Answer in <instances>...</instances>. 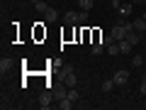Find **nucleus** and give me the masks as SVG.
Listing matches in <instances>:
<instances>
[{"label":"nucleus","instance_id":"nucleus-14","mask_svg":"<svg viewBox=\"0 0 146 110\" xmlns=\"http://www.w3.org/2000/svg\"><path fill=\"white\" fill-rule=\"evenodd\" d=\"M115 78H107V81H102V93H110V91H112V88H115Z\"/></svg>","mask_w":146,"mask_h":110},{"label":"nucleus","instance_id":"nucleus-22","mask_svg":"<svg viewBox=\"0 0 146 110\" xmlns=\"http://www.w3.org/2000/svg\"><path fill=\"white\" fill-rule=\"evenodd\" d=\"M71 71H73L71 64H63V66H61V73H71Z\"/></svg>","mask_w":146,"mask_h":110},{"label":"nucleus","instance_id":"nucleus-20","mask_svg":"<svg viewBox=\"0 0 146 110\" xmlns=\"http://www.w3.org/2000/svg\"><path fill=\"white\" fill-rule=\"evenodd\" d=\"M88 22V10H80L78 12V25H85Z\"/></svg>","mask_w":146,"mask_h":110},{"label":"nucleus","instance_id":"nucleus-1","mask_svg":"<svg viewBox=\"0 0 146 110\" xmlns=\"http://www.w3.org/2000/svg\"><path fill=\"white\" fill-rule=\"evenodd\" d=\"M110 34L115 37L117 42H122V39H127V34H129V30H127V25H124V17H122L119 22H117L112 30H110Z\"/></svg>","mask_w":146,"mask_h":110},{"label":"nucleus","instance_id":"nucleus-13","mask_svg":"<svg viewBox=\"0 0 146 110\" xmlns=\"http://www.w3.org/2000/svg\"><path fill=\"white\" fill-rule=\"evenodd\" d=\"M127 39H129L131 44H139V42H141V32H136V30H131L129 34H127Z\"/></svg>","mask_w":146,"mask_h":110},{"label":"nucleus","instance_id":"nucleus-8","mask_svg":"<svg viewBox=\"0 0 146 110\" xmlns=\"http://www.w3.org/2000/svg\"><path fill=\"white\" fill-rule=\"evenodd\" d=\"M131 7H134V3H122V5L117 7V12H119L122 17H127V15H131Z\"/></svg>","mask_w":146,"mask_h":110},{"label":"nucleus","instance_id":"nucleus-11","mask_svg":"<svg viewBox=\"0 0 146 110\" xmlns=\"http://www.w3.org/2000/svg\"><path fill=\"white\" fill-rule=\"evenodd\" d=\"M131 49H134V44H131L129 39H122L119 42V52L122 54H131Z\"/></svg>","mask_w":146,"mask_h":110},{"label":"nucleus","instance_id":"nucleus-9","mask_svg":"<svg viewBox=\"0 0 146 110\" xmlns=\"http://www.w3.org/2000/svg\"><path fill=\"white\" fill-rule=\"evenodd\" d=\"M56 108H58V110H71V108H73V100L66 95V98H61V100L56 103Z\"/></svg>","mask_w":146,"mask_h":110},{"label":"nucleus","instance_id":"nucleus-21","mask_svg":"<svg viewBox=\"0 0 146 110\" xmlns=\"http://www.w3.org/2000/svg\"><path fill=\"white\" fill-rule=\"evenodd\" d=\"M34 7H36V10H39V12H44V10H46V3H44V0H39V3H34Z\"/></svg>","mask_w":146,"mask_h":110},{"label":"nucleus","instance_id":"nucleus-25","mask_svg":"<svg viewBox=\"0 0 146 110\" xmlns=\"http://www.w3.org/2000/svg\"><path fill=\"white\" fill-rule=\"evenodd\" d=\"M141 17H144V20H146V10H144V12H141Z\"/></svg>","mask_w":146,"mask_h":110},{"label":"nucleus","instance_id":"nucleus-5","mask_svg":"<svg viewBox=\"0 0 146 110\" xmlns=\"http://www.w3.org/2000/svg\"><path fill=\"white\" fill-rule=\"evenodd\" d=\"M63 83H66L68 88H76V86H78V78H76V71H71V73H63Z\"/></svg>","mask_w":146,"mask_h":110},{"label":"nucleus","instance_id":"nucleus-18","mask_svg":"<svg viewBox=\"0 0 146 110\" xmlns=\"http://www.w3.org/2000/svg\"><path fill=\"white\" fill-rule=\"evenodd\" d=\"M78 5H80V10H88V12H90V7H93V0H78Z\"/></svg>","mask_w":146,"mask_h":110},{"label":"nucleus","instance_id":"nucleus-16","mask_svg":"<svg viewBox=\"0 0 146 110\" xmlns=\"http://www.w3.org/2000/svg\"><path fill=\"white\" fill-rule=\"evenodd\" d=\"M102 49H107V47H105V44H102V42H95V44H93V47H90V52H93V54H95V56H98V54H102Z\"/></svg>","mask_w":146,"mask_h":110},{"label":"nucleus","instance_id":"nucleus-10","mask_svg":"<svg viewBox=\"0 0 146 110\" xmlns=\"http://www.w3.org/2000/svg\"><path fill=\"white\" fill-rule=\"evenodd\" d=\"M63 22H66V25H78V12H66V15H63Z\"/></svg>","mask_w":146,"mask_h":110},{"label":"nucleus","instance_id":"nucleus-6","mask_svg":"<svg viewBox=\"0 0 146 110\" xmlns=\"http://www.w3.org/2000/svg\"><path fill=\"white\" fill-rule=\"evenodd\" d=\"M42 15H44V20H46V22H56V20H58V12L54 10V7H46Z\"/></svg>","mask_w":146,"mask_h":110},{"label":"nucleus","instance_id":"nucleus-24","mask_svg":"<svg viewBox=\"0 0 146 110\" xmlns=\"http://www.w3.org/2000/svg\"><path fill=\"white\" fill-rule=\"evenodd\" d=\"M131 3H134V5H146L144 0H131Z\"/></svg>","mask_w":146,"mask_h":110},{"label":"nucleus","instance_id":"nucleus-2","mask_svg":"<svg viewBox=\"0 0 146 110\" xmlns=\"http://www.w3.org/2000/svg\"><path fill=\"white\" fill-rule=\"evenodd\" d=\"M112 78H115V83H117V86H124L127 81H129V71H127V68H119V71H117Z\"/></svg>","mask_w":146,"mask_h":110},{"label":"nucleus","instance_id":"nucleus-26","mask_svg":"<svg viewBox=\"0 0 146 110\" xmlns=\"http://www.w3.org/2000/svg\"><path fill=\"white\" fill-rule=\"evenodd\" d=\"M32 3H39V0H32Z\"/></svg>","mask_w":146,"mask_h":110},{"label":"nucleus","instance_id":"nucleus-17","mask_svg":"<svg viewBox=\"0 0 146 110\" xmlns=\"http://www.w3.org/2000/svg\"><path fill=\"white\" fill-rule=\"evenodd\" d=\"M68 98H71L73 103H78V100H80V93H78V88H68Z\"/></svg>","mask_w":146,"mask_h":110},{"label":"nucleus","instance_id":"nucleus-15","mask_svg":"<svg viewBox=\"0 0 146 110\" xmlns=\"http://www.w3.org/2000/svg\"><path fill=\"white\" fill-rule=\"evenodd\" d=\"M107 54H112V56L122 54V52H119V42H112V44H110V47H107Z\"/></svg>","mask_w":146,"mask_h":110},{"label":"nucleus","instance_id":"nucleus-23","mask_svg":"<svg viewBox=\"0 0 146 110\" xmlns=\"http://www.w3.org/2000/svg\"><path fill=\"white\" fill-rule=\"evenodd\" d=\"M139 91H141V95H146V78H141V86H139Z\"/></svg>","mask_w":146,"mask_h":110},{"label":"nucleus","instance_id":"nucleus-4","mask_svg":"<svg viewBox=\"0 0 146 110\" xmlns=\"http://www.w3.org/2000/svg\"><path fill=\"white\" fill-rule=\"evenodd\" d=\"M66 88H68L66 83H63V86H61V83H58V86H54V88H51V93H54V98H56V100H61V98H66V95H68V91H66Z\"/></svg>","mask_w":146,"mask_h":110},{"label":"nucleus","instance_id":"nucleus-27","mask_svg":"<svg viewBox=\"0 0 146 110\" xmlns=\"http://www.w3.org/2000/svg\"><path fill=\"white\" fill-rule=\"evenodd\" d=\"M144 3H146V0H144Z\"/></svg>","mask_w":146,"mask_h":110},{"label":"nucleus","instance_id":"nucleus-12","mask_svg":"<svg viewBox=\"0 0 146 110\" xmlns=\"http://www.w3.org/2000/svg\"><path fill=\"white\" fill-rule=\"evenodd\" d=\"M134 30L141 32V34L146 32V20H144V17H136V20H134Z\"/></svg>","mask_w":146,"mask_h":110},{"label":"nucleus","instance_id":"nucleus-19","mask_svg":"<svg viewBox=\"0 0 146 110\" xmlns=\"http://www.w3.org/2000/svg\"><path fill=\"white\" fill-rule=\"evenodd\" d=\"M141 64H144V59H141V54H134V59H131V66L141 68Z\"/></svg>","mask_w":146,"mask_h":110},{"label":"nucleus","instance_id":"nucleus-3","mask_svg":"<svg viewBox=\"0 0 146 110\" xmlns=\"http://www.w3.org/2000/svg\"><path fill=\"white\" fill-rule=\"evenodd\" d=\"M51 100H54V93H51V91L42 93V95H39V108H44V110H46V108H51Z\"/></svg>","mask_w":146,"mask_h":110},{"label":"nucleus","instance_id":"nucleus-7","mask_svg":"<svg viewBox=\"0 0 146 110\" xmlns=\"http://www.w3.org/2000/svg\"><path fill=\"white\" fill-rule=\"evenodd\" d=\"M12 66H15V61H12V59H7V56H5V59H3V61H0V73H3V76H5V73L10 71Z\"/></svg>","mask_w":146,"mask_h":110}]
</instances>
